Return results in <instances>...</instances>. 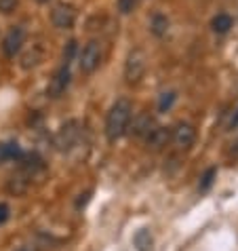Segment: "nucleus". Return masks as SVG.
I'll use <instances>...</instances> for the list:
<instances>
[{
    "mask_svg": "<svg viewBox=\"0 0 238 251\" xmlns=\"http://www.w3.org/2000/svg\"><path fill=\"white\" fill-rule=\"evenodd\" d=\"M131 118H133V106L127 97H120V100L112 103L110 112L106 116V137L110 142H116L118 137L127 133Z\"/></svg>",
    "mask_w": 238,
    "mask_h": 251,
    "instance_id": "nucleus-1",
    "label": "nucleus"
},
{
    "mask_svg": "<svg viewBox=\"0 0 238 251\" xmlns=\"http://www.w3.org/2000/svg\"><path fill=\"white\" fill-rule=\"evenodd\" d=\"M145 68H148L145 53L142 49H133L127 55V61H124V80H127L129 85H137V82L143 78Z\"/></svg>",
    "mask_w": 238,
    "mask_h": 251,
    "instance_id": "nucleus-2",
    "label": "nucleus"
},
{
    "mask_svg": "<svg viewBox=\"0 0 238 251\" xmlns=\"http://www.w3.org/2000/svg\"><path fill=\"white\" fill-rule=\"evenodd\" d=\"M78 137H80V123L78 121H68L66 125H61L59 131L55 133L53 146L59 152H68V150H72L76 146Z\"/></svg>",
    "mask_w": 238,
    "mask_h": 251,
    "instance_id": "nucleus-3",
    "label": "nucleus"
},
{
    "mask_svg": "<svg viewBox=\"0 0 238 251\" xmlns=\"http://www.w3.org/2000/svg\"><path fill=\"white\" fill-rule=\"evenodd\" d=\"M101 57H103L101 45L97 43V40H89V43L82 47V51L78 53V66L85 74H93L95 70L99 68Z\"/></svg>",
    "mask_w": 238,
    "mask_h": 251,
    "instance_id": "nucleus-4",
    "label": "nucleus"
},
{
    "mask_svg": "<svg viewBox=\"0 0 238 251\" xmlns=\"http://www.w3.org/2000/svg\"><path fill=\"white\" fill-rule=\"evenodd\" d=\"M51 24L57 30H72L76 24V9L68 2H59L51 11Z\"/></svg>",
    "mask_w": 238,
    "mask_h": 251,
    "instance_id": "nucleus-5",
    "label": "nucleus"
},
{
    "mask_svg": "<svg viewBox=\"0 0 238 251\" xmlns=\"http://www.w3.org/2000/svg\"><path fill=\"white\" fill-rule=\"evenodd\" d=\"M24 43H25V30L22 25H13L2 40V53L6 57H15V55L22 51Z\"/></svg>",
    "mask_w": 238,
    "mask_h": 251,
    "instance_id": "nucleus-6",
    "label": "nucleus"
},
{
    "mask_svg": "<svg viewBox=\"0 0 238 251\" xmlns=\"http://www.w3.org/2000/svg\"><path fill=\"white\" fill-rule=\"evenodd\" d=\"M70 80H72V74H70V66L64 64L57 72H55V76L51 78V82H48L47 87V95L53 97V100H57V97H61L66 93V89L70 87Z\"/></svg>",
    "mask_w": 238,
    "mask_h": 251,
    "instance_id": "nucleus-7",
    "label": "nucleus"
},
{
    "mask_svg": "<svg viewBox=\"0 0 238 251\" xmlns=\"http://www.w3.org/2000/svg\"><path fill=\"white\" fill-rule=\"evenodd\" d=\"M171 139L175 142V146H177L179 150H190L194 146V142H196V129L188 123H181L179 127L173 131Z\"/></svg>",
    "mask_w": 238,
    "mask_h": 251,
    "instance_id": "nucleus-8",
    "label": "nucleus"
},
{
    "mask_svg": "<svg viewBox=\"0 0 238 251\" xmlns=\"http://www.w3.org/2000/svg\"><path fill=\"white\" fill-rule=\"evenodd\" d=\"M171 135H173V131L169 127H154L150 131V135L145 137V144H148L150 150H163L171 142Z\"/></svg>",
    "mask_w": 238,
    "mask_h": 251,
    "instance_id": "nucleus-9",
    "label": "nucleus"
},
{
    "mask_svg": "<svg viewBox=\"0 0 238 251\" xmlns=\"http://www.w3.org/2000/svg\"><path fill=\"white\" fill-rule=\"evenodd\" d=\"M152 129H154V118L148 112H139L135 118H133L131 135H135V137H148Z\"/></svg>",
    "mask_w": 238,
    "mask_h": 251,
    "instance_id": "nucleus-10",
    "label": "nucleus"
},
{
    "mask_svg": "<svg viewBox=\"0 0 238 251\" xmlns=\"http://www.w3.org/2000/svg\"><path fill=\"white\" fill-rule=\"evenodd\" d=\"M43 57H45V49L40 47V45H32V47L22 55V68H24V70L36 68L40 61H43Z\"/></svg>",
    "mask_w": 238,
    "mask_h": 251,
    "instance_id": "nucleus-11",
    "label": "nucleus"
},
{
    "mask_svg": "<svg viewBox=\"0 0 238 251\" xmlns=\"http://www.w3.org/2000/svg\"><path fill=\"white\" fill-rule=\"evenodd\" d=\"M169 17L165 15V13H154L152 19H150V32L154 34L156 38H163L167 36V32H169Z\"/></svg>",
    "mask_w": 238,
    "mask_h": 251,
    "instance_id": "nucleus-12",
    "label": "nucleus"
},
{
    "mask_svg": "<svg viewBox=\"0 0 238 251\" xmlns=\"http://www.w3.org/2000/svg\"><path fill=\"white\" fill-rule=\"evenodd\" d=\"M11 158H22V148L15 142H9V144L0 142V165H4Z\"/></svg>",
    "mask_w": 238,
    "mask_h": 251,
    "instance_id": "nucleus-13",
    "label": "nucleus"
},
{
    "mask_svg": "<svg viewBox=\"0 0 238 251\" xmlns=\"http://www.w3.org/2000/svg\"><path fill=\"white\" fill-rule=\"evenodd\" d=\"M211 27L215 34H228L230 27H232V17H230L228 13H217L211 22Z\"/></svg>",
    "mask_w": 238,
    "mask_h": 251,
    "instance_id": "nucleus-14",
    "label": "nucleus"
},
{
    "mask_svg": "<svg viewBox=\"0 0 238 251\" xmlns=\"http://www.w3.org/2000/svg\"><path fill=\"white\" fill-rule=\"evenodd\" d=\"M133 243H135L137 251H152L154 241H152V234H150V230L142 228V230H139V232L135 234V239H133Z\"/></svg>",
    "mask_w": 238,
    "mask_h": 251,
    "instance_id": "nucleus-15",
    "label": "nucleus"
},
{
    "mask_svg": "<svg viewBox=\"0 0 238 251\" xmlns=\"http://www.w3.org/2000/svg\"><path fill=\"white\" fill-rule=\"evenodd\" d=\"M215 176H217V169H215V167H211V169H207V171H205V176L200 177L198 190H200V192H207L209 188L213 186V182H215Z\"/></svg>",
    "mask_w": 238,
    "mask_h": 251,
    "instance_id": "nucleus-16",
    "label": "nucleus"
},
{
    "mask_svg": "<svg viewBox=\"0 0 238 251\" xmlns=\"http://www.w3.org/2000/svg\"><path fill=\"white\" fill-rule=\"evenodd\" d=\"M76 53H78V43H76V40H68L66 47H64V53H61V57H64V64L70 66V61L74 59Z\"/></svg>",
    "mask_w": 238,
    "mask_h": 251,
    "instance_id": "nucleus-17",
    "label": "nucleus"
},
{
    "mask_svg": "<svg viewBox=\"0 0 238 251\" xmlns=\"http://www.w3.org/2000/svg\"><path fill=\"white\" fill-rule=\"evenodd\" d=\"M175 91H167V93H163L160 95V101H158V110L160 112H167V110H171V106L175 103Z\"/></svg>",
    "mask_w": 238,
    "mask_h": 251,
    "instance_id": "nucleus-18",
    "label": "nucleus"
},
{
    "mask_svg": "<svg viewBox=\"0 0 238 251\" xmlns=\"http://www.w3.org/2000/svg\"><path fill=\"white\" fill-rule=\"evenodd\" d=\"M116 6H118V13H122V15H129V13L135 11L137 0H116Z\"/></svg>",
    "mask_w": 238,
    "mask_h": 251,
    "instance_id": "nucleus-19",
    "label": "nucleus"
},
{
    "mask_svg": "<svg viewBox=\"0 0 238 251\" xmlns=\"http://www.w3.org/2000/svg\"><path fill=\"white\" fill-rule=\"evenodd\" d=\"M17 6H19V0H0V13H2V15L15 13Z\"/></svg>",
    "mask_w": 238,
    "mask_h": 251,
    "instance_id": "nucleus-20",
    "label": "nucleus"
},
{
    "mask_svg": "<svg viewBox=\"0 0 238 251\" xmlns=\"http://www.w3.org/2000/svg\"><path fill=\"white\" fill-rule=\"evenodd\" d=\"M9 215H11V209L6 203H0V224H4L6 220H9Z\"/></svg>",
    "mask_w": 238,
    "mask_h": 251,
    "instance_id": "nucleus-21",
    "label": "nucleus"
},
{
    "mask_svg": "<svg viewBox=\"0 0 238 251\" xmlns=\"http://www.w3.org/2000/svg\"><path fill=\"white\" fill-rule=\"evenodd\" d=\"M89 197H91V192H85V194H80V199H78V203H76V207H85L89 203Z\"/></svg>",
    "mask_w": 238,
    "mask_h": 251,
    "instance_id": "nucleus-22",
    "label": "nucleus"
},
{
    "mask_svg": "<svg viewBox=\"0 0 238 251\" xmlns=\"http://www.w3.org/2000/svg\"><path fill=\"white\" fill-rule=\"evenodd\" d=\"M230 156H232V158H238V139H236V142L232 144V150H230Z\"/></svg>",
    "mask_w": 238,
    "mask_h": 251,
    "instance_id": "nucleus-23",
    "label": "nucleus"
},
{
    "mask_svg": "<svg viewBox=\"0 0 238 251\" xmlns=\"http://www.w3.org/2000/svg\"><path fill=\"white\" fill-rule=\"evenodd\" d=\"M234 127H238V110H236V114L232 116V121H230V129H234Z\"/></svg>",
    "mask_w": 238,
    "mask_h": 251,
    "instance_id": "nucleus-24",
    "label": "nucleus"
},
{
    "mask_svg": "<svg viewBox=\"0 0 238 251\" xmlns=\"http://www.w3.org/2000/svg\"><path fill=\"white\" fill-rule=\"evenodd\" d=\"M36 2H38V4H47V2H48V0H36Z\"/></svg>",
    "mask_w": 238,
    "mask_h": 251,
    "instance_id": "nucleus-25",
    "label": "nucleus"
},
{
    "mask_svg": "<svg viewBox=\"0 0 238 251\" xmlns=\"http://www.w3.org/2000/svg\"><path fill=\"white\" fill-rule=\"evenodd\" d=\"M15 251H30V249H27V247H19V249H15Z\"/></svg>",
    "mask_w": 238,
    "mask_h": 251,
    "instance_id": "nucleus-26",
    "label": "nucleus"
}]
</instances>
